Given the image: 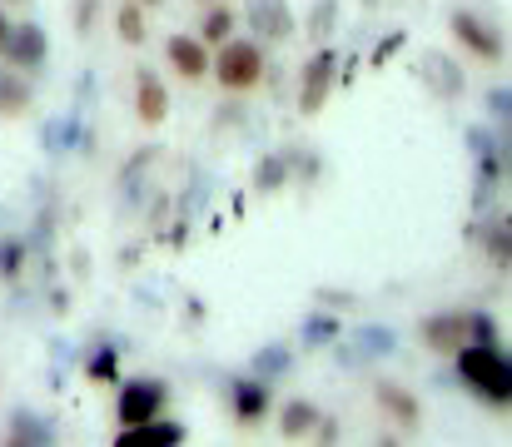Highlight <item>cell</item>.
Wrapping results in <instances>:
<instances>
[{
	"instance_id": "6da1fadb",
	"label": "cell",
	"mask_w": 512,
	"mask_h": 447,
	"mask_svg": "<svg viewBox=\"0 0 512 447\" xmlns=\"http://www.w3.org/2000/svg\"><path fill=\"white\" fill-rule=\"evenodd\" d=\"M209 65H214V75L229 95H244V90H254L264 80V50L254 40H224L219 60H209Z\"/></svg>"
},
{
	"instance_id": "7a4b0ae2",
	"label": "cell",
	"mask_w": 512,
	"mask_h": 447,
	"mask_svg": "<svg viewBox=\"0 0 512 447\" xmlns=\"http://www.w3.org/2000/svg\"><path fill=\"white\" fill-rule=\"evenodd\" d=\"M463 378H468L483 398H493V403H508L512 398V368L493 343H478V348L463 353Z\"/></svg>"
},
{
	"instance_id": "3957f363",
	"label": "cell",
	"mask_w": 512,
	"mask_h": 447,
	"mask_svg": "<svg viewBox=\"0 0 512 447\" xmlns=\"http://www.w3.org/2000/svg\"><path fill=\"white\" fill-rule=\"evenodd\" d=\"M165 408V388L160 383H130L120 393V418L125 423H145V418H160Z\"/></svg>"
},
{
	"instance_id": "277c9868",
	"label": "cell",
	"mask_w": 512,
	"mask_h": 447,
	"mask_svg": "<svg viewBox=\"0 0 512 447\" xmlns=\"http://www.w3.org/2000/svg\"><path fill=\"white\" fill-rule=\"evenodd\" d=\"M170 60H174V70H179L184 80L209 75V50H204V40H194V35H174L170 40Z\"/></svg>"
},
{
	"instance_id": "5b68a950",
	"label": "cell",
	"mask_w": 512,
	"mask_h": 447,
	"mask_svg": "<svg viewBox=\"0 0 512 447\" xmlns=\"http://www.w3.org/2000/svg\"><path fill=\"white\" fill-rule=\"evenodd\" d=\"M453 30L463 35V45H468V50H478L483 60H498L503 40H498V35H493L488 25H473V15H458V20H453Z\"/></svg>"
},
{
	"instance_id": "8992f818",
	"label": "cell",
	"mask_w": 512,
	"mask_h": 447,
	"mask_svg": "<svg viewBox=\"0 0 512 447\" xmlns=\"http://www.w3.org/2000/svg\"><path fill=\"white\" fill-rule=\"evenodd\" d=\"M329 75H334V55H319V60L309 65V75H304V110H309V115H314V110L324 105Z\"/></svg>"
},
{
	"instance_id": "52a82bcc",
	"label": "cell",
	"mask_w": 512,
	"mask_h": 447,
	"mask_svg": "<svg viewBox=\"0 0 512 447\" xmlns=\"http://www.w3.org/2000/svg\"><path fill=\"white\" fill-rule=\"evenodd\" d=\"M165 110H170L165 85H160L155 75H140V120H145V125H160V120H165Z\"/></svg>"
},
{
	"instance_id": "ba28073f",
	"label": "cell",
	"mask_w": 512,
	"mask_h": 447,
	"mask_svg": "<svg viewBox=\"0 0 512 447\" xmlns=\"http://www.w3.org/2000/svg\"><path fill=\"white\" fill-rule=\"evenodd\" d=\"M5 40H10V35H5ZM5 55H10L15 65H35V60L45 55V40H40V30H35V25H25V30H20V35L5 45Z\"/></svg>"
},
{
	"instance_id": "9c48e42d",
	"label": "cell",
	"mask_w": 512,
	"mask_h": 447,
	"mask_svg": "<svg viewBox=\"0 0 512 447\" xmlns=\"http://www.w3.org/2000/svg\"><path fill=\"white\" fill-rule=\"evenodd\" d=\"M184 433L179 428H165V423H130V433H120V443H179Z\"/></svg>"
},
{
	"instance_id": "30bf717a",
	"label": "cell",
	"mask_w": 512,
	"mask_h": 447,
	"mask_svg": "<svg viewBox=\"0 0 512 447\" xmlns=\"http://www.w3.org/2000/svg\"><path fill=\"white\" fill-rule=\"evenodd\" d=\"M115 25H120V35H125V45H140L145 40V20H140V5L130 0V5H120V15H115Z\"/></svg>"
},
{
	"instance_id": "8fae6325",
	"label": "cell",
	"mask_w": 512,
	"mask_h": 447,
	"mask_svg": "<svg viewBox=\"0 0 512 447\" xmlns=\"http://www.w3.org/2000/svg\"><path fill=\"white\" fill-rule=\"evenodd\" d=\"M234 403L244 408V423H259V413H264V393H259V388H239Z\"/></svg>"
},
{
	"instance_id": "7c38bea8",
	"label": "cell",
	"mask_w": 512,
	"mask_h": 447,
	"mask_svg": "<svg viewBox=\"0 0 512 447\" xmlns=\"http://www.w3.org/2000/svg\"><path fill=\"white\" fill-rule=\"evenodd\" d=\"M309 428H314V408L294 403V408H289V418H284V433H289V438H299V433H309Z\"/></svg>"
},
{
	"instance_id": "4fadbf2b",
	"label": "cell",
	"mask_w": 512,
	"mask_h": 447,
	"mask_svg": "<svg viewBox=\"0 0 512 447\" xmlns=\"http://www.w3.org/2000/svg\"><path fill=\"white\" fill-rule=\"evenodd\" d=\"M229 20H234L229 10H214V15L204 20V40H224V35H229Z\"/></svg>"
},
{
	"instance_id": "5bb4252c",
	"label": "cell",
	"mask_w": 512,
	"mask_h": 447,
	"mask_svg": "<svg viewBox=\"0 0 512 447\" xmlns=\"http://www.w3.org/2000/svg\"><path fill=\"white\" fill-rule=\"evenodd\" d=\"M383 403L393 408V413H403V423H413L418 413H413V398L408 393H393V388H383Z\"/></svg>"
},
{
	"instance_id": "9a60e30c",
	"label": "cell",
	"mask_w": 512,
	"mask_h": 447,
	"mask_svg": "<svg viewBox=\"0 0 512 447\" xmlns=\"http://www.w3.org/2000/svg\"><path fill=\"white\" fill-rule=\"evenodd\" d=\"M5 35H10V25H5V10H0V45H5Z\"/></svg>"
}]
</instances>
